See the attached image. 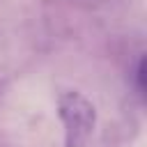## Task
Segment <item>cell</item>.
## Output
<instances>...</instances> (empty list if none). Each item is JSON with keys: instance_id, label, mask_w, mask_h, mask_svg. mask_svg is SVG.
Masks as SVG:
<instances>
[{"instance_id": "6da1fadb", "label": "cell", "mask_w": 147, "mask_h": 147, "mask_svg": "<svg viewBox=\"0 0 147 147\" xmlns=\"http://www.w3.org/2000/svg\"><path fill=\"white\" fill-rule=\"evenodd\" d=\"M57 117L64 126V147H87L96 129V108L94 103L76 92L67 90L57 96Z\"/></svg>"}, {"instance_id": "7a4b0ae2", "label": "cell", "mask_w": 147, "mask_h": 147, "mask_svg": "<svg viewBox=\"0 0 147 147\" xmlns=\"http://www.w3.org/2000/svg\"><path fill=\"white\" fill-rule=\"evenodd\" d=\"M136 87H138V94L145 96V90H147V60H145V55H140L138 64H136Z\"/></svg>"}]
</instances>
